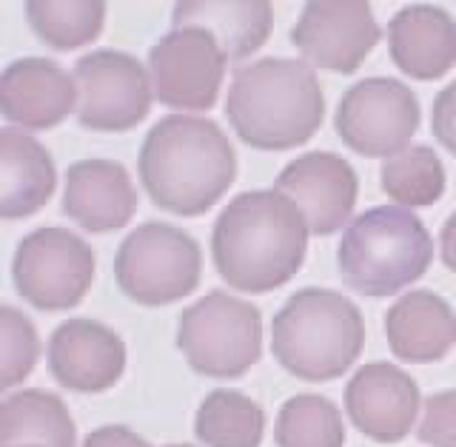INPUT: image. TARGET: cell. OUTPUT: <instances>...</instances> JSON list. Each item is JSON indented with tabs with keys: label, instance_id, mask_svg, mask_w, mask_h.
Listing matches in <instances>:
<instances>
[{
	"label": "cell",
	"instance_id": "cell-1",
	"mask_svg": "<svg viewBox=\"0 0 456 447\" xmlns=\"http://www.w3.org/2000/svg\"><path fill=\"white\" fill-rule=\"evenodd\" d=\"M308 223L277 189L242 191L211 231V256L220 277L246 294H268L297 277L308 251Z\"/></svg>",
	"mask_w": 456,
	"mask_h": 447
},
{
	"label": "cell",
	"instance_id": "cell-2",
	"mask_svg": "<svg viewBox=\"0 0 456 447\" xmlns=\"http://www.w3.org/2000/svg\"><path fill=\"white\" fill-rule=\"evenodd\" d=\"M137 168L157 208L177 217H200L232 189L237 151L214 120L168 114L142 140Z\"/></svg>",
	"mask_w": 456,
	"mask_h": 447
},
{
	"label": "cell",
	"instance_id": "cell-3",
	"mask_svg": "<svg viewBox=\"0 0 456 447\" xmlns=\"http://www.w3.org/2000/svg\"><path fill=\"white\" fill-rule=\"evenodd\" d=\"M237 137L260 151H289L308 142L325 120L320 77L303 61L265 57L242 66L225 97Z\"/></svg>",
	"mask_w": 456,
	"mask_h": 447
},
{
	"label": "cell",
	"instance_id": "cell-4",
	"mask_svg": "<svg viewBox=\"0 0 456 447\" xmlns=\"http://www.w3.org/2000/svg\"><path fill=\"white\" fill-rule=\"evenodd\" d=\"M360 308L331 288H303L277 311L271 351L282 370L305 382L339 379L362 354Z\"/></svg>",
	"mask_w": 456,
	"mask_h": 447
},
{
	"label": "cell",
	"instance_id": "cell-5",
	"mask_svg": "<svg viewBox=\"0 0 456 447\" xmlns=\"http://www.w3.org/2000/svg\"><path fill=\"white\" fill-rule=\"evenodd\" d=\"M434 263V240L408 208L377 206L346 228L337 268L348 288L362 297H391L425 277Z\"/></svg>",
	"mask_w": 456,
	"mask_h": 447
},
{
	"label": "cell",
	"instance_id": "cell-6",
	"mask_svg": "<svg viewBox=\"0 0 456 447\" xmlns=\"http://www.w3.org/2000/svg\"><path fill=\"white\" fill-rule=\"evenodd\" d=\"M177 348L203 377L237 379L263 356V316L246 299L211 291L180 313Z\"/></svg>",
	"mask_w": 456,
	"mask_h": 447
},
{
	"label": "cell",
	"instance_id": "cell-7",
	"mask_svg": "<svg viewBox=\"0 0 456 447\" xmlns=\"http://www.w3.org/2000/svg\"><path fill=\"white\" fill-rule=\"evenodd\" d=\"M203 254L191 234L168 223L134 228L114 256V280L120 291L146 308L171 305L200 285Z\"/></svg>",
	"mask_w": 456,
	"mask_h": 447
},
{
	"label": "cell",
	"instance_id": "cell-8",
	"mask_svg": "<svg viewBox=\"0 0 456 447\" xmlns=\"http://www.w3.org/2000/svg\"><path fill=\"white\" fill-rule=\"evenodd\" d=\"M97 273L92 245L66 228L26 234L12 259L14 291L37 311H69L89 294Z\"/></svg>",
	"mask_w": 456,
	"mask_h": 447
},
{
	"label": "cell",
	"instance_id": "cell-9",
	"mask_svg": "<svg viewBox=\"0 0 456 447\" xmlns=\"http://www.w3.org/2000/svg\"><path fill=\"white\" fill-rule=\"evenodd\" d=\"M419 120V100L403 80L365 77L342 94L334 128L351 151L388 160L411 149Z\"/></svg>",
	"mask_w": 456,
	"mask_h": 447
},
{
	"label": "cell",
	"instance_id": "cell-10",
	"mask_svg": "<svg viewBox=\"0 0 456 447\" xmlns=\"http://www.w3.org/2000/svg\"><path fill=\"white\" fill-rule=\"evenodd\" d=\"M77 120L92 132H128L151 111V77L134 54L100 49L83 54L75 71Z\"/></svg>",
	"mask_w": 456,
	"mask_h": 447
},
{
	"label": "cell",
	"instance_id": "cell-11",
	"mask_svg": "<svg viewBox=\"0 0 456 447\" xmlns=\"http://www.w3.org/2000/svg\"><path fill=\"white\" fill-rule=\"evenodd\" d=\"M228 57L208 28H171L149 52L154 97L180 111H208L217 103Z\"/></svg>",
	"mask_w": 456,
	"mask_h": 447
},
{
	"label": "cell",
	"instance_id": "cell-12",
	"mask_svg": "<svg viewBox=\"0 0 456 447\" xmlns=\"http://www.w3.org/2000/svg\"><path fill=\"white\" fill-rule=\"evenodd\" d=\"M382 37V28L362 0H311L291 28V43L311 66L354 75Z\"/></svg>",
	"mask_w": 456,
	"mask_h": 447
},
{
	"label": "cell",
	"instance_id": "cell-13",
	"mask_svg": "<svg viewBox=\"0 0 456 447\" xmlns=\"http://www.w3.org/2000/svg\"><path fill=\"white\" fill-rule=\"evenodd\" d=\"M274 189L303 211L311 234L328 237L351 220L360 180L351 163L339 154L311 151L280 171Z\"/></svg>",
	"mask_w": 456,
	"mask_h": 447
},
{
	"label": "cell",
	"instance_id": "cell-14",
	"mask_svg": "<svg viewBox=\"0 0 456 447\" xmlns=\"http://www.w3.org/2000/svg\"><path fill=\"white\" fill-rule=\"evenodd\" d=\"M422 408L419 385L388 362H368L346 387V413L362 436L379 444L403 442Z\"/></svg>",
	"mask_w": 456,
	"mask_h": 447
},
{
	"label": "cell",
	"instance_id": "cell-15",
	"mask_svg": "<svg viewBox=\"0 0 456 447\" xmlns=\"http://www.w3.org/2000/svg\"><path fill=\"white\" fill-rule=\"evenodd\" d=\"M49 370L71 394H103L126 370L120 334L97 320H69L49 339Z\"/></svg>",
	"mask_w": 456,
	"mask_h": 447
},
{
	"label": "cell",
	"instance_id": "cell-16",
	"mask_svg": "<svg viewBox=\"0 0 456 447\" xmlns=\"http://www.w3.org/2000/svg\"><path fill=\"white\" fill-rule=\"evenodd\" d=\"M0 111L6 123L32 132L61 126L77 111L75 77L46 57H20L0 77Z\"/></svg>",
	"mask_w": 456,
	"mask_h": 447
},
{
	"label": "cell",
	"instance_id": "cell-17",
	"mask_svg": "<svg viewBox=\"0 0 456 447\" xmlns=\"http://www.w3.org/2000/svg\"><path fill=\"white\" fill-rule=\"evenodd\" d=\"M137 189L114 160H77L66 171L63 214L89 234H111L132 223Z\"/></svg>",
	"mask_w": 456,
	"mask_h": 447
},
{
	"label": "cell",
	"instance_id": "cell-18",
	"mask_svg": "<svg viewBox=\"0 0 456 447\" xmlns=\"http://www.w3.org/2000/svg\"><path fill=\"white\" fill-rule=\"evenodd\" d=\"M388 52L403 75L439 80L456 66V20L442 6H405L388 23Z\"/></svg>",
	"mask_w": 456,
	"mask_h": 447
},
{
	"label": "cell",
	"instance_id": "cell-19",
	"mask_svg": "<svg viewBox=\"0 0 456 447\" xmlns=\"http://www.w3.org/2000/svg\"><path fill=\"white\" fill-rule=\"evenodd\" d=\"M385 337L403 362H439L456 345V313L434 291H411L385 313Z\"/></svg>",
	"mask_w": 456,
	"mask_h": 447
},
{
	"label": "cell",
	"instance_id": "cell-20",
	"mask_svg": "<svg viewBox=\"0 0 456 447\" xmlns=\"http://www.w3.org/2000/svg\"><path fill=\"white\" fill-rule=\"evenodd\" d=\"M57 185L54 160L35 137L18 128L0 132V214L23 220L49 203Z\"/></svg>",
	"mask_w": 456,
	"mask_h": 447
},
{
	"label": "cell",
	"instance_id": "cell-21",
	"mask_svg": "<svg viewBox=\"0 0 456 447\" xmlns=\"http://www.w3.org/2000/svg\"><path fill=\"white\" fill-rule=\"evenodd\" d=\"M175 28L200 26L217 37L220 49L228 61H242V57L263 49V43L274 26V9L265 0H251V4H200V0H185L171 12Z\"/></svg>",
	"mask_w": 456,
	"mask_h": 447
},
{
	"label": "cell",
	"instance_id": "cell-22",
	"mask_svg": "<svg viewBox=\"0 0 456 447\" xmlns=\"http://www.w3.org/2000/svg\"><path fill=\"white\" fill-rule=\"evenodd\" d=\"M75 442L77 427L61 396L28 387L0 402V447H75Z\"/></svg>",
	"mask_w": 456,
	"mask_h": 447
},
{
	"label": "cell",
	"instance_id": "cell-23",
	"mask_svg": "<svg viewBox=\"0 0 456 447\" xmlns=\"http://www.w3.org/2000/svg\"><path fill=\"white\" fill-rule=\"evenodd\" d=\"M194 434L206 447H260L265 413L251 396L217 387L197 408Z\"/></svg>",
	"mask_w": 456,
	"mask_h": 447
},
{
	"label": "cell",
	"instance_id": "cell-24",
	"mask_svg": "<svg viewBox=\"0 0 456 447\" xmlns=\"http://www.w3.org/2000/svg\"><path fill=\"white\" fill-rule=\"evenodd\" d=\"M379 185L399 208H428L445 194V166L431 146H411L382 163Z\"/></svg>",
	"mask_w": 456,
	"mask_h": 447
},
{
	"label": "cell",
	"instance_id": "cell-25",
	"mask_svg": "<svg viewBox=\"0 0 456 447\" xmlns=\"http://www.w3.org/2000/svg\"><path fill=\"white\" fill-rule=\"evenodd\" d=\"M26 20L32 32L57 52H75L100 37L106 23V4H54V0H32L26 4Z\"/></svg>",
	"mask_w": 456,
	"mask_h": 447
},
{
	"label": "cell",
	"instance_id": "cell-26",
	"mask_svg": "<svg viewBox=\"0 0 456 447\" xmlns=\"http://www.w3.org/2000/svg\"><path fill=\"white\" fill-rule=\"evenodd\" d=\"M274 439L277 447H346V422L331 399L299 394L280 408Z\"/></svg>",
	"mask_w": 456,
	"mask_h": 447
},
{
	"label": "cell",
	"instance_id": "cell-27",
	"mask_svg": "<svg viewBox=\"0 0 456 447\" xmlns=\"http://www.w3.org/2000/svg\"><path fill=\"white\" fill-rule=\"evenodd\" d=\"M40 342L32 320L12 305H0V387L12 391L37 365Z\"/></svg>",
	"mask_w": 456,
	"mask_h": 447
},
{
	"label": "cell",
	"instance_id": "cell-28",
	"mask_svg": "<svg viewBox=\"0 0 456 447\" xmlns=\"http://www.w3.org/2000/svg\"><path fill=\"white\" fill-rule=\"evenodd\" d=\"M417 436L428 447H456V387L425 399Z\"/></svg>",
	"mask_w": 456,
	"mask_h": 447
},
{
	"label": "cell",
	"instance_id": "cell-29",
	"mask_svg": "<svg viewBox=\"0 0 456 447\" xmlns=\"http://www.w3.org/2000/svg\"><path fill=\"white\" fill-rule=\"evenodd\" d=\"M431 132H434L436 142H442V146L456 157V80L451 85H445L434 100Z\"/></svg>",
	"mask_w": 456,
	"mask_h": 447
},
{
	"label": "cell",
	"instance_id": "cell-30",
	"mask_svg": "<svg viewBox=\"0 0 456 447\" xmlns=\"http://www.w3.org/2000/svg\"><path fill=\"white\" fill-rule=\"evenodd\" d=\"M83 447H154L151 442H146L140 434H134L132 427L123 425H106L97 427L86 436Z\"/></svg>",
	"mask_w": 456,
	"mask_h": 447
},
{
	"label": "cell",
	"instance_id": "cell-31",
	"mask_svg": "<svg viewBox=\"0 0 456 447\" xmlns=\"http://www.w3.org/2000/svg\"><path fill=\"white\" fill-rule=\"evenodd\" d=\"M439 254H442V263L451 273H456V211L445 220L439 231Z\"/></svg>",
	"mask_w": 456,
	"mask_h": 447
},
{
	"label": "cell",
	"instance_id": "cell-32",
	"mask_svg": "<svg viewBox=\"0 0 456 447\" xmlns=\"http://www.w3.org/2000/svg\"><path fill=\"white\" fill-rule=\"evenodd\" d=\"M166 447H194V444H166Z\"/></svg>",
	"mask_w": 456,
	"mask_h": 447
}]
</instances>
